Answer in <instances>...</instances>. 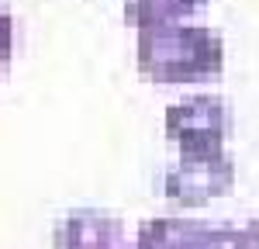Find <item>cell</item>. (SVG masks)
<instances>
[{"mask_svg":"<svg viewBox=\"0 0 259 249\" xmlns=\"http://www.w3.org/2000/svg\"><path fill=\"white\" fill-rule=\"evenodd\" d=\"M225 66V42L204 24H152L139 28V73L152 83L214 80Z\"/></svg>","mask_w":259,"mask_h":249,"instance_id":"6da1fadb","label":"cell"},{"mask_svg":"<svg viewBox=\"0 0 259 249\" xmlns=\"http://www.w3.org/2000/svg\"><path fill=\"white\" fill-rule=\"evenodd\" d=\"M232 128V111L221 97H187L166 111V135L180 145V152H214L225 149Z\"/></svg>","mask_w":259,"mask_h":249,"instance_id":"7a4b0ae2","label":"cell"},{"mask_svg":"<svg viewBox=\"0 0 259 249\" xmlns=\"http://www.w3.org/2000/svg\"><path fill=\"white\" fill-rule=\"evenodd\" d=\"M232 184H235V163H232V156H225V149L183 152V159L166 177V194L177 204L197 208L228 194Z\"/></svg>","mask_w":259,"mask_h":249,"instance_id":"3957f363","label":"cell"},{"mask_svg":"<svg viewBox=\"0 0 259 249\" xmlns=\"http://www.w3.org/2000/svg\"><path fill=\"white\" fill-rule=\"evenodd\" d=\"M59 249H139L124 246V225L100 211H73L56 228Z\"/></svg>","mask_w":259,"mask_h":249,"instance_id":"277c9868","label":"cell"},{"mask_svg":"<svg viewBox=\"0 0 259 249\" xmlns=\"http://www.w3.org/2000/svg\"><path fill=\"white\" fill-rule=\"evenodd\" d=\"M207 222L197 218H152L139 232V249H204Z\"/></svg>","mask_w":259,"mask_h":249,"instance_id":"5b68a950","label":"cell"},{"mask_svg":"<svg viewBox=\"0 0 259 249\" xmlns=\"http://www.w3.org/2000/svg\"><path fill=\"white\" fill-rule=\"evenodd\" d=\"M204 7V0H124V18L135 28H152V24H169Z\"/></svg>","mask_w":259,"mask_h":249,"instance_id":"8992f818","label":"cell"},{"mask_svg":"<svg viewBox=\"0 0 259 249\" xmlns=\"http://www.w3.org/2000/svg\"><path fill=\"white\" fill-rule=\"evenodd\" d=\"M204 249H242V228L235 225H218L207 232Z\"/></svg>","mask_w":259,"mask_h":249,"instance_id":"52a82bcc","label":"cell"},{"mask_svg":"<svg viewBox=\"0 0 259 249\" xmlns=\"http://www.w3.org/2000/svg\"><path fill=\"white\" fill-rule=\"evenodd\" d=\"M11 45H14V18L0 11V73L11 62Z\"/></svg>","mask_w":259,"mask_h":249,"instance_id":"ba28073f","label":"cell"},{"mask_svg":"<svg viewBox=\"0 0 259 249\" xmlns=\"http://www.w3.org/2000/svg\"><path fill=\"white\" fill-rule=\"evenodd\" d=\"M242 249H259V215L242 228Z\"/></svg>","mask_w":259,"mask_h":249,"instance_id":"9c48e42d","label":"cell"}]
</instances>
